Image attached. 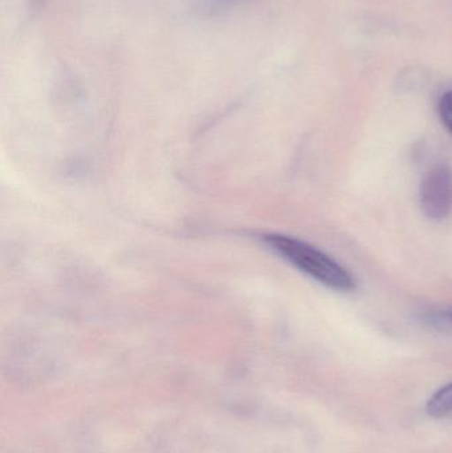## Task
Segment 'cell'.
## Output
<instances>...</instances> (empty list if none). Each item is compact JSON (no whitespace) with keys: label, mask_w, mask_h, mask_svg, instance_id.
<instances>
[{"label":"cell","mask_w":452,"mask_h":453,"mask_svg":"<svg viewBox=\"0 0 452 453\" xmlns=\"http://www.w3.org/2000/svg\"><path fill=\"white\" fill-rule=\"evenodd\" d=\"M265 242L284 260L329 289L337 292H352L355 289L352 273L318 248L284 234H267Z\"/></svg>","instance_id":"obj_1"},{"label":"cell","mask_w":452,"mask_h":453,"mask_svg":"<svg viewBox=\"0 0 452 453\" xmlns=\"http://www.w3.org/2000/svg\"><path fill=\"white\" fill-rule=\"evenodd\" d=\"M419 206L427 219L441 222L452 210V170L446 164L435 165L422 178Z\"/></svg>","instance_id":"obj_2"},{"label":"cell","mask_w":452,"mask_h":453,"mask_svg":"<svg viewBox=\"0 0 452 453\" xmlns=\"http://www.w3.org/2000/svg\"><path fill=\"white\" fill-rule=\"evenodd\" d=\"M427 414L443 419L452 417V382L441 388L427 402Z\"/></svg>","instance_id":"obj_3"},{"label":"cell","mask_w":452,"mask_h":453,"mask_svg":"<svg viewBox=\"0 0 452 453\" xmlns=\"http://www.w3.org/2000/svg\"><path fill=\"white\" fill-rule=\"evenodd\" d=\"M419 319L422 324L438 332L452 333V308L425 311Z\"/></svg>","instance_id":"obj_4"},{"label":"cell","mask_w":452,"mask_h":453,"mask_svg":"<svg viewBox=\"0 0 452 453\" xmlns=\"http://www.w3.org/2000/svg\"><path fill=\"white\" fill-rule=\"evenodd\" d=\"M438 111L443 125L448 127V132L452 133V90H448L441 97Z\"/></svg>","instance_id":"obj_5"}]
</instances>
